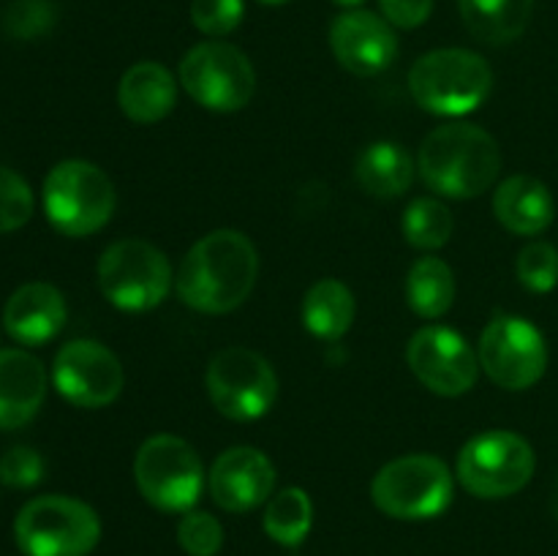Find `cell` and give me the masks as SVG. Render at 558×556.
<instances>
[{
	"label": "cell",
	"instance_id": "cell-3",
	"mask_svg": "<svg viewBox=\"0 0 558 556\" xmlns=\"http://www.w3.org/2000/svg\"><path fill=\"white\" fill-rule=\"evenodd\" d=\"M494 87V71L472 49H434L409 71L412 98L430 114L461 118L485 104Z\"/></svg>",
	"mask_w": 558,
	"mask_h": 556
},
{
	"label": "cell",
	"instance_id": "cell-36",
	"mask_svg": "<svg viewBox=\"0 0 558 556\" xmlns=\"http://www.w3.org/2000/svg\"><path fill=\"white\" fill-rule=\"evenodd\" d=\"M259 3H267V5H281V3H289V0H259Z\"/></svg>",
	"mask_w": 558,
	"mask_h": 556
},
{
	"label": "cell",
	"instance_id": "cell-24",
	"mask_svg": "<svg viewBox=\"0 0 558 556\" xmlns=\"http://www.w3.org/2000/svg\"><path fill=\"white\" fill-rule=\"evenodd\" d=\"M407 303L423 319H439L456 303V276L439 256H420L407 276Z\"/></svg>",
	"mask_w": 558,
	"mask_h": 556
},
{
	"label": "cell",
	"instance_id": "cell-9",
	"mask_svg": "<svg viewBox=\"0 0 558 556\" xmlns=\"http://www.w3.org/2000/svg\"><path fill=\"white\" fill-rule=\"evenodd\" d=\"M532 445L512 431H485L458 452V480L480 499H505L526 488L534 478Z\"/></svg>",
	"mask_w": 558,
	"mask_h": 556
},
{
	"label": "cell",
	"instance_id": "cell-32",
	"mask_svg": "<svg viewBox=\"0 0 558 556\" xmlns=\"http://www.w3.org/2000/svg\"><path fill=\"white\" fill-rule=\"evenodd\" d=\"M44 478V461L31 447H11L0 458V483L11 488H33Z\"/></svg>",
	"mask_w": 558,
	"mask_h": 556
},
{
	"label": "cell",
	"instance_id": "cell-27",
	"mask_svg": "<svg viewBox=\"0 0 558 556\" xmlns=\"http://www.w3.org/2000/svg\"><path fill=\"white\" fill-rule=\"evenodd\" d=\"M515 273L518 281L526 289H532V292H550V289L558 287V249L545 243V240L529 243L518 254Z\"/></svg>",
	"mask_w": 558,
	"mask_h": 556
},
{
	"label": "cell",
	"instance_id": "cell-33",
	"mask_svg": "<svg viewBox=\"0 0 558 556\" xmlns=\"http://www.w3.org/2000/svg\"><path fill=\"white\" fill-rule=\"evenodd\" d=\"M385 20L390 25L403 27V31H414L423 22H428L430 11H434V0H379Z\"/></svg>",
	"mask_w": 558,
	"mask_h": 556
},
{
	"label": "cell",
	"instance_id": "cell-12",
	"mask_svg": "<svg viewBox=\"0 0 558 556\" xmlns=\"http://www.w3.org/2000/svg\"><path fill=\"white\" fill-rule=\"evenodd\" d=\"M480 368L505 390H529L548 368L545 336L523 316L499 314L480 338Z\"/></svg>",
	"mask_w": 558,
	"mask_h": 556
},
{
	"label": "cell",
	"instance_id": "cell-2",
	"mask_svg": "<svg viewBox=\"0 0 558 556\" xmlns=\"http://www.w3.org/2000/svg\"><path fill=\"white\" fill-rule=\"evenodd\" d=\"M417 169L425 185L450 200H472L499 180V142L472 123H447L420 145Z\"/></svg>",
	"mask_w": 558,
	"mask_h": 556
},
{
	"label": "cell",
	"instance_id": "cell-1",
	"mask_svg": "<svg viewBox=\"0 0 558 556\" xmlns=\"http://www.w3.org/2000/svg\"><path fill=\"white\" fill-rule=\"evenodd\" d=\"M259 254L238 229H216L191 245L178 270V294L199 314H229L248 300Z\"/></svg>",
	"mask_w": 558,
	"mask_h": 556
},
{
	"label": "cell",
	"instance_id": "cell-14",
	"mask_svg": "<svg viewBox=\"0 0 558 556\" xmlns=\"http://www.w3.org/2000/svg\"><path fill=\"white\" fill-rule=\"evenodd\" d=\"M52 379L60 396L80 409H101L123 392L118 354L98 341H71L54 354Z\"/></svg>",
	"mask_w": 558,
	"mask_h": 556
},
{
	"label": "cell",
	"instance_id": "cell-18",
	"mask_svg": "<svg viewBox=\"0 0 558 556\" xmlns=\"http://www.w3.org/2000/svg\"><path fill=\"white\" fill-rule=\"evenodd\" d=\"M65 325V300L58 287L33 281L16 289L3 309V327L14 341L41 347L52 341Z\"/></svg>",
	"mask_w": 558,
	"mask_h": 556
},
{
	"label": "cell",
	"instance_id": "cell-4",
	"mask_svg": "<svg viewBox=\"0 0 558 556\" xmlns=\"http://www.w3.org/2000/svg\"><path fill=\"white\" fill-rule=\"evenodd\" d=\"M118 196L101 167L69 158L52 167L44 180V213L60 234L87 238L107 227Z\"/></svg>",
	"mask_w": 558,
	"mask_h": 556
},
{
	"label": "cell",
	"instance_id": "cell-25",
	"mask_svg": "<svg viewBox=\"0 0 558 556\" xmlns=\"http://www.w3.org/2000/svg\"><path fill=\"white\" fill-rule=\"evenodd\" d=\"M265 532L267 537L276 540L278 545H294L303 543L314 523V505L311 496L303 488H281L267 499L265 507Z\"/></svg>",
	"mask_w": 558,
	"mask_h": 556
},
{
	"label": "cell",
	"instance_id": "cell-13",
	"mask_svg": "<svg viewBox=\"0 0 558 556\" xmlns=\"http://www.w3.org/2000/svg\"><path fill=\"white\" fill-rule=\"evenodd\" d=\"M407 363L430 392L447 398L472 390L480 374V358L466 338L445 325L414 333L407 347Z\"/></svg>",
	"mask_w": 558,
	"mask_h": 556
},
{
	"label": "cell",
	"instance_id": "cell-16",
	"mask_svg": "<svg viewBox=\"0 0 558 556\" xmlns=\"http://www.w3.org/2000/svg\"><path fill=\"white\" fill-rule=\"evenodd\" d=\"M330 47L338 63L357 76H376L398 55V38L390 22L371 11H343L330 27Z\"/></svg>",
	"mask_w": 558,
	"mask_h": 556
},
{
	"label": "cell",
	"instance_id": "cell-34",
	"mask_svg": "<svg viewBox=\"0 0 558 556\" xmlns=\"http://www.w3.org/2000/svg\"><path fill=\"white\" fill-rule=\"evenodd\" d=\"M550 510H554V518L558 521V478L554 483V491H550Z\"/></svg>",
	"mask_w": 558,
	"mask_h": 556
},
{
	"label": "cell",
	"instance_id": "cell-5",
	"mask_svg": "<svg viewBox=\"0 0 558 556\" xmlns=\"http://www.w3.org/2000/svg\"><path fill=\"white\" fill-rule=\"evenodd\" d=\"M14 537L27 556H87L101 540V521L85 501L49 494L22 507Z\"/></svg>",
	"mask_w": 558,
	"mask_h": 556
},
{
	"label": "cell",
	"instance_id": "cell-15",
	"mask_svg": "<svg viewBox=\"0 0 558 556\" xmlns=\"http://www.w3.org/2000/svg\"><path fill=\"white\" fill-rule=\"evenodd\" d=\"M210 494L221 510L248 512L265 505L276 488V467L256 447H229L210 467Z\"/></svg>",
	"mask_w": 558,
	"mask_h": 556
},
{
	"label": "cell",
	"instance_id": "cell-35",
	"mask_svg": "<svg viewBox=\"0 0 558 556\" xmlns=\"http://www.w3.org/2000/svg\"><path fill=\"white\" fill-rule=\"evenodd\" d=\"M332 3H338V5H343V9H354V5H360V3H365V0H332Z\"/></svg>",
	"mask_w": 558,
	"mask_h": 556
},
{
	"label": "cell",
	"instance_id": "cell-6",
	"mask_svg": "<svg viewBox=\"0 0 558 556\" xmlns=\"http://www.w3.org/2000/svg\"><path fill=\"white\" fill-rule=\"evenodd\" d=\"M371 496L385 516L425 521L450 507L452 472L441 458L425 452L396 458L376 472Z\"/></svg>",
	"mask_w": 558,
	"mask_h": 556
},
{
	"label": "cell",
	"instance_id": "cell-26",
	"mask_svg": "<svg viewBox=\"0 0 558 556\" xmlns=\"http://www.w3.org/2000/svg\"><path fill=\"white\" fill-rule=\"evenodd\" d=\"M452 229H456V218H452L450 207L434 196L414 200L403 213V238L420 251H436L447 245Z\"/></svg>",
	"mask_w": 558,
	"mask_h": 556
},
{
	"label": "cell",
	"instance_id": "cell-29",
	"mask_svg": "<svg viewBox=\"0 0 558 556\" xmlns=\"http://www.w3.org/2000/svg\"><path fill=\"white\" fill-rule=\"evenodd\" d=\"M33 216V191L14 169L0 167V234L25 227Z\"/></svg>",
	"mask_w": 558,
	"mask_h": 556
},
{
	"label": "cell",
	"instance_id": "cell-19",
	"mask_svg": "<svg viewBox=\"0 0 558 556\" xmlns=\"http://www.w3.org/2000/svg\"><path fill=\"white\" fill-rule=\"evenodd\" d=\"M178 101V85L167 65L156 60H142L131 65L118 87V104L134 123H158L167 118Z\"/></svg>",
	"mask_w": 558,
	"mask_h": 556
},
{
	"label": "cell",
	"instance_id": "cell-8",
	"mask_svg": "<svg viewBox=\"0 0 558 556\" xmlns=\"http://www.w3.org/2000/svg\"><path fill=\"white\" fill-rule=\"evenodd\" d=\"M140 494L163 512H189L205 488V469L185 439L156 434L142 442L134 461Z\"/></svg>",
	"mask_w": 558,
	"mask_h": 556
},
{
	"label": "cell",
	"instance_id": "cell-31",
	"mask_svg": "<svg viewBox=\"0 0 558 556\" xmlns=\"http://www.w3.org/2000/svg\"><path fill=\"white\" fill-rule=\"evenodd\" d=\"M243 0H194L191 3V22L205 36H227L243 22Z\"/></svg>",
	"mask_w": 558,
	"mask_h": 556
},
{
	"label": "cell",
	"instance_id": "cell-22",
	"mask_svg": "<svg viewBox=\"0 0 558 556\" xmlns=\"http://www.w3.org/2000/svg\"><path fill=\"white\" fill-rule=\"evenodd\" d=\"M469 33L485 44H510L529 27L534 0H458Z\"/></svg>",
	"mask_w": 558,
	"mask_h": 556
},
{
	"label": "cell",
	"instance_id": "cell-20",
	"mask_svg": "<svg viewBox=\"0 0 558 556\" xmlns=\"http://www.w3.org/2000/svg\"><path fill=\"white\" fill-rule=\"evenodd\" d=\"M494 213L512 234H539L554 223L556 205L548 185L529 174L507 178L494 194Z\"/></svg>",
	"mask_w": 558,
	"mask_h": 556
},
{
	"label": "cell",
	"instance_id": "cell-28",
	"mask_svg": "<svg viewBox=\"0 0 558 556\" xmlns=\"http://www.w3.org/2000/svg\"><path fill=\"white\" fill-rule=\"evenodd\" d=\"M178 543L189 556H216L223 545V529L210 512H183L178 527Z\"/></svg>",
	"mask_w": 558,
	"mask_h": 556
},
{
	"label": "cell",
	"instance_id": "cell-17",
	"mask_svg": "<svg viewBox=\"0 0 558 556\" xmlns=\"http://www.w3.org/2000/svg\"><path fill=\"white\" fill-rule=\"evenodd\" d=\"M47 398V371L25 349H0V431L31 423Z\"/></svg>",
	"mask_w": 558,
	"mask_h": 556
},
{
	"label": "cell",
	"instance_id": "cell-21",
	"mask_svg": "<svg viewBox=\"0 0 558 556\" xmlns=\"http://www.w3.org/2000/svg\"><path fill=\"white\" fill-rule=\"evenodd\" d=\"M354 178L363 191L390 200V196H401L412 185L414 161L407 147L398 142H374L360 153Z\"/></svg>",
	"mask_w": 558,
	"mask_h": 556
},
{
	"label": "cell",
	"instance_id": "cell-30",
	"mask_svg": "<svg viewBox=\"0 0 558 556\" xmlns=\"http://www.w3.org/2000/svg\"><path fill=\"white\" fill-rule=\"evenodd\" d=\"M54 9L49 0H14L3 14V27L9 36L31 41L52 31Z\"/></svg>",
	"mask_w": 558,
	"mask_h": 556
},
{
	"label": "cell",
	"instance_id": "cell-7",
	"mask_svg": "<svg viewBox=\"0 0 558 556\" xmlns=\"http://www.w3.org/2000/svg\"><path fill=\"white\" fill-rule=\"evenodd\" d=\"M98 287L120 311H150L167 300L172 289V267L161 249L140 238L109 245L98 259Z\"/></svg>",
	"mask_w": 558,
	"mask_h": 556
},
{
	"label": "cell",
	"instance_id": "cell-10",
	"mask_svg": "<svg viewBox=\"0 0 558 556\" xmlns=\"http://www.w3.org/2000/svg\"><path fill=\"white\" fill-rule=\"evenodd\" d=\"M185 93L213 112H238L254 98L256 71L243 49L227 41H202L180 60Z\"/></svg>",
	"mask_w": 558,
	"mask_h": 556
},
{
	"label": "cell",
	"instance_id": "cell-23",
	"mask_svg": "<svg viewBox=\"0 0 558 556\" xmlns=\"http://www.w3.org/2000/svg\"><path fill=\"white\" fill-rule=\"evenodd\" d=\"M354 322V294L338 278H322L305 292L303 325L322 341H338Z\"/></svg>",
	"mask_w": 558,
	"mask_h": 556
},
{
	"label": "cell",
	"instance_id": "cell-11",
	"mask_svg": "<svg viewBox=\"0 0 558 556\" xmlns=\"http://www.w3.org/2000/svg\"><path fill=\"white\" fill-rule=\"evenodd\" d=\"M207 392L218 412L229 420L265 418L278 398V376L259 352L227 347L207 365Z\"/></svg>",
	"mask_w": 558,
	"mask_h": 556
}]
</instances>
